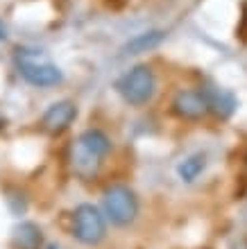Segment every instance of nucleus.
I'll list each match as a JSON object with an SVG mask.
<instances>
[{
	"instance_id": "f257e3e1",
	"label": "nucleus",
	"mask_w": 247,
	"mask_h": 249,
	"mask_svg": "<svg viewBox=\"0 0 247 249\" xmlns=\"http://www.w3.org/2000/svg\"><path fill=\"white\" fill-rule=\"evenodd\" d=\"M111 152V138L102 129L82 131L71 147V165L79 179H93L102 168L104 159Z\"/></svg>"
},
{
	"instance_id": "f03ea898",
	"label": "nucleus",
	"mask_w": 247,
	"mask_h": 249,
	"mask_svg": "<svg viewBox=\"0 0 247 249\" xmlns=\"http://www.w3.org/2000/svg\"><path fill=\"white\" fill-rule=\"evenodd\" d=\"M14 64L16 71L30 86L34 89H52L64 82V72L46 53H41L37 48H16L14 50Z\"/></svg>"
},
{
	"instance_id": "7ed1b4c3",
	"label": "nucleus",
	"mask_w": 247,
	"mask_h": 249,
	"mask_svg": "<svg viewBox=\"0 0 247 249\" xmlns=\"http://www.w3.org/2000/svg\"><path fill=\"white\" fill-rule=\"evenodd\" d=\"M116 91L130 107H145L156 95V75L148 64H136L116 79Z\"/></svg>"
},
{
	"instance_id": "20e7f679",
	"label": "nucleus",
	"mask_w": 247,
	"mask_h": 249,
	"mask_svg": "<svg viewBox=\"0 0 247 249\" xmlns=\"http://www.w3.org/2000/svg\"><path fill=\"white\" fill-rule=\"evenodd\" d=\"M102 213L118 229L132 227L138 217V197L130 186L114 184L102 193Z\"/></svg>"
},
{
	"instance_id": "39448f33",
	"label": "nucleus",
	"mask_w": 247,
	"mask_h": 249,
	"mask_svg": "<svg viewBox=\"0 0 247 249\" xmlns=\"http://www.w3.org/2000/svg\"><path fill=\"white\" fill-rule=\"evenodd\" d=\"M71 236L79 245L86 247H95L107 238V217L102 209L84 202L75 206L73 211V222H71Z\"/></svg>"
},
{
	"instance_id": "423d86ee",
	"label": "nucleus",
	"mask_w": 247,
	"mask_h": 249,
	"mask_svg": "<svg viewBox=\"0 0 247 249\" xmlns=\"http://www.w3.org/2000/svg\"><path fill=\"white\" fill-rule=\"evenodd\" d=\"M77 120V105L73 100H59V102H52L48 107L43 116H41V127L48 131V134H64L73 123Z\"/></svg>"
},
{
	"instance_id": "0eeeda50",
	"label": "nucleus",
	"mask_w": 247,
	"mask_h": 249,
	"mask_svg": "<svg viewBox=\"0 0 247 249\" xmlns=\"http://www.w3.org/2000/svg\"><path fill=\"white\" fill-rule=\"evenodd\" d=\"M172 113L182 120H202L209 113V105L202 89H184L172 100Z\"/></svg>"
},
{
	"instance_id": "6e6552de",
	"label": "nucleus",
	"mask_w": 247,
	"mask_h": 249,
	"mask_svg": "<svg viewBox=\"0 0 247 249\" xmlns=\"http://www.w3.org/2000/svg\"><path fill=\"white\" fill-rule=\"evenodd\" d=\"M204 98H207V105H209V111H213L218 118H229L231 113L236 111V102L234 93L227 91V89H218V86H204L202 89Z\"/></svg>"
},
{
	"instance_id": "1a4fd4ad",
	"label": "nucleus",
	"mask_w": 247,
	"mask_h": 249,
	"mask_svg": "<svg viewBox=\"0 0 247 249\" xmlns=\"http://www.w3.org/2000/svg\"><path fill=\"white\" fill-rule=\"evenodd\" d=\"M168 32H163V30H150V32H141L136 36H132L123 48H120V53L127 57V54H143V53H150V50H154L156 46H161L163 41H166Z\"/></svg>"
},
{
	"instance_id": "9d476101",
	"label": "nucleus",
	"mask_w": 247,
	"mask_h": 249,
	"mask_svg": "<svg viewBox=\"0 0 247 249\" xmlns=\"http://www.w3.org/2000/svg\"><path fill=\"white\" fill-rule=\"evenodd\" d=\"M12 240L16 249H41L43 245V231L34 222H20L14 227Z\"/></svg>"
},
{
	"instance_id": "9b49d317",
	"label": "nucleus",
	"mask_w": 247,
	"mask_h": 249,
	"mask_svg": "<svg viewBox=\"0 0 247 249\" xmlns=\"http://www.w3.org/2000/svg\"><path fill=\"white\" fill-rule=\"evenodd\" d=\"M207 154L204 152H195V154H189L186 159L179 161L177 165V177L182 179L184 184H193L202 177V172L207 170Z\"/></svg>"
},
{
	"instance_id": "f8f14e48",
	"label": "nucleus",
	"mask_w": 247,
	"mask_h": 249,
	"mask_svg": "<svg viewBox=\"0 0 247 249\" xmlns=\"http://www.w3.org/2000/svg\"><path fill=\"white\" fill-rule=\"evenodd\" d=\"M5 39H7V30L2 25V20H0V41H5Z\"/></svg>"
},
{
	"instance_id": "ddd939ff",
	"label": "nucleus",
	"mask_w": 247,
	"mask_h": 249,
	"mask_svg": "<svg viewBox=\"0 0 247 249\" xmlns=\"http://www.w3.org/2000/svg\"><path fill=\"white\" fill-rule=\"evenodd\" d=\"M2 127H5V120H2V116H0V129H2Z\"/></svg>"
},
{
	"instance_id": "4468645a",
	"label": "nucleus",
	"mask_w": 247,
	"mask_h": 249,
	"mask_svg": "<svg viewBox=\"0 0 247 249\" xmlns=\"http://www.w3.org/2000/svg\"><path fill=\"white\" fill-rule=\"evenodd\" d=\"M48 249H59V247H57V245H48Z\"/></svg>"
},
{
	"instance_id": "2eb2a0df",
	"label": "nucleus",
	"mask_w": 247,
	"mask_h": 249,
	"mask_svg": "<svg viewBox=\"0 0 247 249\" xmlns=\"http://www.w3.org/2000/svg\"><path fill=\"white\" fill-rule=\"evenodd\" d=\"M245 249H247V245H245Z\"/></svg>"
}]
</instances>
